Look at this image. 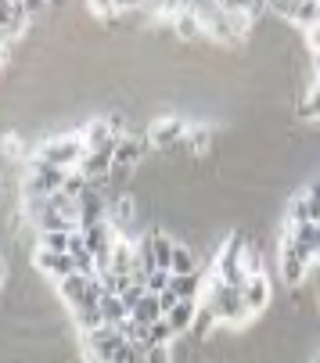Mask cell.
<instances>
[{
    "label": "cell",
    "mask_w": 320,
    "mask_h": 363,
    "mask_svg": "<svg viewBox=\"0 0 320 363\" xmlns=\"http://www.w3.org/2000/svg\"><path fill=\"white\" fill-rule=\"evenodd\" d=\"M83 155H87L83 133H65V137H50V140L36 144L33 159H40V162H50V166H62V169H76Z\"/></svg>",
    "instance_id": "cell-1"
},
{
    "label": "cell",
    "mask_w": 320,
    "mask_h": 363,
    "mask_svg": "<svg viewBox=\"0 0 320 363\" xmlns=\"http://www.w3.org/2000/svg\"><path fill=\"white\" fill-rule=\"evenodd\" d=\"M313 263H316V259H313L302 245H295L288 234L281 238V248H277V270H281V281H285L288 288H302L306 277L313 274Z\"/></svg>",
    "instance_id": "cell-2"
},
{
    "label": "cell",
    "mask_w": 320,
    "mask_h": 363,
    "mask_svg": "<svg viewBox=\"0 0 320 363\" xmlns=\"http://www.w3.org/2000/svg\"><path fill=\"white\" fill-rule=\"evenodd\" d=\"M69 169L62 166H50V162H40V159H29V173H26V198H50V194H58L62 184H65Z\"/></svg>",
    "instance_id": "cell-3"
},
{
    "label": "cell",
    "mask_w": 320,
    "mask_h": 363,
    "mask_svg": "<svg viewBox=\"0 0 320 363\" xmlns=\"http://www.w3.org/2000/svg\"><path fill=\"white\" fill-rule=\"evenodd\" d=\"M148 144L155 151H184V137H187V123L177 119V116H166V119H155L151 130L144 133Z\"/></svg>",
    "instance_id": "cell-4"
},
{
    "label": "cell",
    "mask_w": 320,
    "mask_h": 363,
    "mask_svg": "<svg viewBox=\"0 0 320 363\" xmlns=\"http://www.w3.org/2000/svg\"><path fill=\"white\" fill-rule=\"evenodd\" d=\"M33 267H36L43 277H50V281H62V277L76 274V263H72L69 252H50V248H40V245H36V252H33Z\"/></svg>",
    "instance_id": "cell-5"
},
{
    "label": "cell",
    "mask_w": 320,
    "mask_h": 363,
    "mask_svg": "<svg viewBox=\"0 0 320 363\" xmlns=\"http://www.w3.org/2000/svg\"><path fill=\"white\" fill-rule=\"evenodd\" d=\"M101 220H109V194L97 184H90L79 198V230L90 227V223H101Z\"/></svg>",
    "instance_id": "cell-6"
},
{
    "label": "cell",
    "mask_w": 320,
    "mask_h": 363,
    "mask_svg": "<svg viewBox=\"0 0 320 363\" xmlns=\"http://www.w3.org/2000/svg\"><path fill=\"white\" fill-rule=\"evenodd\" d=\"M241 295H245V306H248V317H259L266 306H270V277L266 274H248L245 284H241Z\"/></svg>",
    "instance_id": "cell-7"
},
{
    "label": "cell",
    "mask_w": 320,
    "mask_h": 363,
    "mask_svg": "<svg viewBox=\"0 0 320 363\" xmlns=\"http://www.w3.org/2000/svg\"><path fill=\"white\" fill-rule=\"evenodd\" d=\"M162 317L170 320V328H173L177 338H180V335H191L194 317H198V298H177L173 309H170V313H162Z\"/></svg>",
    "instance_id": "cell-8"
},
{
    "label": "cell",
    "mask_w": 320,
    "mask_h": 363,
    "mask_svg": "<svg viewBox=\"0 0 320 363\" xmlns=\"http://www.w3.org/2000/svg\"><path fill=\"white\" fill-rule=\"evenodd\" d=\"M170 26H173V33H177L180 40H202V36H205V22H202L191 8L177 11V15L170 18Z\"/></svg>",
    "instance_id": "cell-9"
},
{
    "label": "cell",
    "mask_w": 320,
    "mask_h": 363,
    "mask_svg": "<svg viewBox=\"0 0 320 363\" xmlns=\"http://www.w3.org/2000/svg\"><path fill=\"white\" fill-rule=\"evenodd\" d=\"M130 317L140 324V328H148V324H155L158 317H162V306H158V295L155 291H144V298L130 309Z\"/></svg>",
    "instance_id": "cell-10"
},
{
    "label": "cell",
    "mask_w": 320,
    "mask_h": 363,
    "mask_svg": "<svg viewBox=\"0 0 320 363\" xmlns=\"http://www.w3.org/2000/svg\"><path fill=\"white\" fill-rule=\"evenodd\" d=\"M170 291L177 298H202V270L198 274H173L170 277Z\"/></svg>",
    "instance_id": "cell-11"
},
{
    "label": "cell",
    "mask_w": 320,
    "mask_h": 363,
    "mask_svg": "<svg viewBox=\"0 0 320 363\" xmlns=\"http://www.w3.org/2000/svg\"><path fill=\"white\" fill-rule=\"evenodd\" d=\"M170 274H198V252L191 245H173V259H170Z\"/></svg>",
    "instance_id": "cell-12"
},
{
    "label": "cell",
    "mask_w": 320,
    "mask_h": 363,
    "mask_svg": "<svg viewBox=\"0 0 320 363\" xmlns=\"http://www.w3.org/2000/svg\"><path fill=\"white\" fill-rule=\"evenodd\" d=\"M97 306H101V317H104V324H116V328H119V324L130 317V309L123 306V298H119L116 291H104Z\"/></svg>",
    "instance_id": "cell-13"
},
{
    "label": "cell",
    "mask_w": 320,
    "mask_h": 363,
    "mask_svg": "<svg viewBox=\"0 0 320 363\" xmlns=\"http://www.w3.org/2000/svg\"><path fill=\"white\" fill-rule=\"evenodd\" d=\"M72 320H76V331H79V335H83V331H94V328H101V324H104V317H101V306H97V302L72 309Z\"/></svg>",
    "instance_id": "cell-14"
},
{
    "label": "cell",
    "mask_w": 320,
    "mask_h": 363,
    "mask_svg": "<svg viewBox=\"0 0 320 363\" xmlns=\"http://www.w3.org/2000/svg\"><path fill=\"white\" fill-rule=\"evenodd\" d=\"M173 342H177V335H173L166 317H158L155 324H148V345H173Z\"/></svg>",
    "instance_id": "cell-15"
},
{
    "label": "cell",
    "mask_w": 320,
    "mask_h": 363,
    "mask_svg": "<svg viewBox=\"0 0 320 363\" xmlns=\"http://www.w3.org/2000/svg\"><path fill=\"white\" fill-rule=\"evenodd\" d=\"M69 241H72V230H40V248H50V252H69Z\"/></svg>",
    "instance_id": "cell-16"
},
{
    "label": "cell",
    "mask_w": 320,
    "mask_h": 363,
    "mask_svg": "<svg viewBox=\"0 0 320 363\" xmlns=\"http://www.w3.org/2000/svg\"><path fill=\"white\" fill-rule=\"evenodd\" d=\"M170 277H173L170 270H162V267H158V270H151V274L144 277V288L158 295V291H166V288H170Z\"/></svg>",
    "instance_id": "cell-17"
},
{
    "label": "cell",
    "mask_w": 320,
    "mask_h": 363,
    "mask_svg": "<svg viewBox=\"0 0 320 363\" xmlns=\"http://www.w3.org/2000/svg\"><path fill=\"white\" fill-rule=\"evenodd\" d=\"M144 363H173V345H148Z\"/></svg>",
    "instance_id": "cell-18"
},
{
    "label": "cell",
    "mask_w": 320,
    "mask_h": 363,
    "mask_svg": "<svg viewBox=\"0 0 320 363\" xmlns=\"http://www.w3.org/2000/svg\"><path fill=\"white\" fill-rule=\"evenodd\" d=\"M302 40H306V50H309V55H320V26L302 29Z\"/></svg>",
    "instance_id": "cell-19"
},
{
    "label": "cell",
    "mask_w": 320,
    "mask_h": 363,
    "mask_svg": "<svg viewBox=\"0 0 320 363\" xmlns=\"http://www.w3.org/2000/svg\"><path fill=\"white\" fill-rule=\"evenodd\" d=\"M302 194H306V198H309V205H313V220L320 223V180H313Z\"/></svg>",
    "instance_id": "cell-20"
},
{
    "label": "cell",
    "mask_w": 320,
    "mask_h": 363,
    "mask_svg": "<svg viewBox=\"0 0 320 363\" xmlns=\"http://www.w3.org/2000/svg\"><path fill=\"white\" fill-rule=\"evenodd\" d=\"M22 4V11L29 15V18H36V15H43L47 8H50V0H18Z\"/></svg>",
    "instance_id": "cell-21"
},
{
    "label": "cell",
    "mask_w": 320,
    "mask_h": 363,
    "mask_svg": "<svg viewBox=\"0 0 320 363\" xmlns=\"http://www.w3.org/2000/svg\"><path fill=\"white\" fill-rule=\"evenodd\" d=\"M173 302H177V295H173L170 288H166V291H158V306H162V313H170Z\"/></svg>",
    "instance_id": "cell-22"
},
{
    "label": "cell",
    "mask_w": 320,
    "mask_h": 363,
    "mask_svg": "<svg viewBox=\"0 0 320 363\" xmlns=\"http://www.w3.org/2000/svg\"><path fill=\"white\" fill-rule=\"evenodd\" d=\"M8 47H11V40L0 33V65H4V58H8Z\"/></svg>",
    "instance_id": "cell-23"
},
{
    "label": "cell",
    "mask_w": 320,
    "mask_h": 363,
    "mask_svg": "<svg viewBox=\"0 0 320 363\" xmlns=\"http://www.w3.org/2000/svg\"><path fill=\"white\" fill-rule=\"evenodd\" d=\"M4 277H8V263H4V255H0V288H4Z\"/></svg>",
    "instance_id": "cell-24"
},
{
    "label": "cell",
    "mask_w": 320,
    "mask_h": 363,
    "mask_svg": "<svg viewBox=\"0 0 320 363\" xmlns=\"http://www.w3.org/2000/svg\"><path fill=\"white\" fill-rule=\"evenodd\" d=\"M316 306H320V267H316Z\"/></svg>",
    "instance_id": "cell-25"
},
{
    "label": "cell",
    "mask_w": 320,
    "mask_h": 363,
    "mask_svg": "<svg viewBox=\"0 0 320 363\" xmlns=\"http://www.w3.org/2000/svg\"><path fill=\"white\" fill-rule=\"evenodd\" d=\"M313 65H316V76H320V55H313Z\"/></svg>",
    "instance_id": "cell-26"
},
{
    "label": "cell",
    "mask_w": 320,
    "mask_h": 363,
    "mask_svg": "<svg viewBox=\"0 0 320 363\" xmlns=\"http://www.w3.org/2000/svg\"><path fill=\"white\" fill-rule=\"evenodd\" d=\"M0 184H4V180H0Z\"/></svg>",
    "instance_id": "cell-27"
}]
</instances>
